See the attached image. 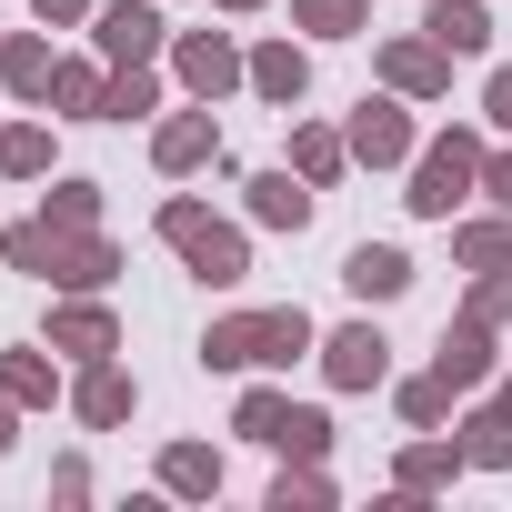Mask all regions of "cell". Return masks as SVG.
<instances>
[{"label":"cell","instance_id":"e0dca14e","mask_svg":"<svg viewBox=\"0 0 512 512\" xmlns=\"http://www.w3.org/2000/svg\"><path fill=\"white\" fill-rule=\"evenodd\" d=\"M151 482H161L171 502H221V482H231V462H221V442H161V462H151Z\"/></svg>","mask_w":512,"mask_h":512},{"label":"cell","instance_id":"d6a6232c","mask_svg":"<svg viewBox=\"0 0 512 512\" xmlns=\"http://www.w3.org/2000/svg\"><path fill=\"white\" fill-rule=\"evenodd\" d=\"M41 211H51L61 231H101V181H91V171H51Z\"/></svg>","mask_w":512,"mask_h":512},{"label":"cell","instance_id":"83f0119b","mask_svg":"<svg viewBox=\"0 0 512 512\" xmlns=\"http://www.w3.org/2000/svg\"><path fill=\"white\" fill-rule=\"evenodd\" d=\"M392 412H402V432H442V422L462 412V392H452L442 372H412V382H392Z\"/></svg>","mask_w":512,"mask_h":512},{"label":"cell","instance_id":"6da1fadb","mask_svg":"<svg viewBox=\"0 0 512 512\" xmlns=\"http://www.w3.org/2000/svg\"><path fill=\"white\" fill-rule=\"evenodd\" d=\"M151 231H161V251H181V272H191L201 292H241V282H251V231L221 221L201 191H171Z\"/></svg>","mask_w":512,"mask_h":512},{"label":"cell","instance_id":"3957f363","mask_svg":"<svg viewBox=\"0 0 512 512\" xmlns=\"http://www.w3.org/2000/svg\"><path fill=\"white\" fill-rule=\"evenodd\" d=\"M472 191H482V131H462V121H452V131H432V141L412 151L402 211H412V221H442V231H452Z\"/></svg>","mask_w":512,"mask_h":512},{"label":"cell","instance_id":"b9f144b4","mask_svg":"<svg viewBox=\"0 0 512 512\" xmlns=\"http://www.w3.org/2000/svg\"><path fill=\"white\" fill-rule=\"evenodd\" d=\"M492 402H502V412H512V372H492Z\"/></svg>","mask_w":512,"mask_h":512},{"label":"cell","instance_id":"484cf974","mask_svg":"<svg viewBox=\"0 0 512 512\" xmlns=\"http://www.w3.org/2000/svg\"><path fill=\"white\" fill-rule=\"evenodd\" d=\"M452 262L462 272H512V211H462L452 221Z\"/></svg>","mask_w":512,"mask_h":512},{"label":"cell","instance_id":"603a6c76","mask_svg":"<svg viewBox=\"0 0 512 512\" xmlns=\"http://www.w3.org/2000/svg\"><path fill=\"white\" fill-rule=\"evenodd\" d=\"M422 31H432L452 61H482V51H492V0H422Z\"/></svg>","mask_w":512,"mask_h":512},{"label":"cell","instance_id":"52a82bcc","mask_svg":"<svg viewBox=\"0 0 512 512\" xmlns=\"http://www.w3.org/2000/svg\"><path fill=\"white\" fill-rule=\"evenodd\" d=\"M91 51H101L111 71H141V61H161V51H171L161 0H101V11H91Z\"/></svg>","mask_w":512,"mask_h":512},{"label":"cell","instance_id":"8fae6325","mask_svg":"<svg viewBox=\"0 0 512 512\" xmlns=\"http://www.w3.org/2000/svg\"><path fill=\"white\" fill-rule=\"evenodd\" d=\"M131 412H141V382L121 372V352H111V362H81V372H71V422H81V432H121Z\"/></svg>","mask_w":512,"mask_h":512},{"label":"cell","instance_id":"7402d4cb","mask_svg":"<svg viewBox=\"0 0 512 512\" xmlns=\"http://www.w3.org/2000/svg\"><path fill=\"white\" fill-rule=\"evenodd\" d=\"M452 432H462V462H472V472H512V412H502V402L472 392V402L452 412Z\"/></svg>","mask_w":512,"mask_h":512},{"label":"cell","instance_id":"d4e9b609","mask_svg":"<svg viewBox=\"0 0 512 512\" xmlns=\"http://www.w3.org/2000/svg\"><path fill=\"white\" fill-rule=\"evenodd\" d=\"M292 171H302L312 191H332V181L352 171V131H332V121H302V111H292Z\"/></svg>","mask_w":512,"mask_h":512},{"label":"cell","instance_id":"5b68a950","mask_svg":"<svg viewBox=\"0 0 512 512\" xmlns=\"http://www.w3.org/2000/svg\"><path fill=\"white\" fill-rule=\"evenodd\" d=\"M342 131H352V161H362V171H412V151H422V131H412V101H402V91H362Z\"/></svg>","mask_w":512,"mask_h":512},{"label":"cell","instance_id":"ba28073f","mask_svg":"<svg viewBox=\"0 0 512 512\" xmlns=\"http://www.w3.org/2000/svg\"><path fill=\"white\" fill-rule=\"evenodd\" d=\"M372 71H382V91H402V101H452V51L412 21V31H392L382 51H372Z\"/></svg>","mask_w":512,"mask_h":512},{"label":"cell","instance_id":"d590c367","mask_svg":"<svg viewBox=\"0 0 512 512\" xmlns=\"http://www.w3.org/2000/svg\"><path fill=\"white\" fill-rule=\"evenodd\" d=\"M51 502H61V512H81V502H91V462H81V452H61V462H51Z\"/></svg>","mask_w":512,"mask_h":512},{"label":"cell","instance_id":"8d00e7d4","mask_svg":"<svg viewBox=\"0 0 512 512\" xmlns=\"http://www.w3.org/2000/svg\"><path fill=\"white\" fill-rule=\"evenodd\" d=\"M482 121L512 141V61H492V71H482Z\"/></svg>","mask_w":512,"mask_h":512},{"label":"cell","instance_id":"9c48e42d","mask_svg":"<svg viewBox=\"0 0 512 512\" xmlns=\"http://www.w3.org/2000/svg\"><path fill=\"white\" fill-rule=\"evenodd\" d=\"M151 171H161V181L221 171V121H211V101H191V111H161V121H151Z\"/></svg>","mask_w":512,"mask_h":512},{"label":"cell","instance_id":"74e56055","mask_svg":"<svg viewBox=\"0 0 512 512\" xmlns=\"http://www.w3.org/2000/svg\"><path fill=\"white\" fill-rule=\"evenodd\" d=\"M91 11H101V0H31L41 31H91Z\"/></svg>","mask_w":512,"mask_h":512},{"label":"cell","instance_id":"5bb4252c","mask_svg":"<svg viewBox=\"0 0 512 512\" xmlns=\"http://www.w3.org/2000/svg\"><path fill=\"white\" fill-rule=\"evenodd\" d=\"M342 292H352L362 312L402 302V292H412V251H402V241H352V251H342Z\"/></svg>","mask_w":512,"mask_h":512},{"label":"cell","instance_id":"7c38bea8","mask_svg":"<svg viewBox=\"0 0 512 512\" xmlns=\"http://www.w3.org/2000/svg\"><path fill=\"white\" fill-rule=\"evenodd\" d=\"M472 462H462V432H412L402 452H392V492L402 502H432V492H452Z\"/></svg>","mask_w":512,"mask_h":512},{"label":"cell","instance_id":"f546056e","mask_svg":"<svg viewBox=\"0 0 512 512\" xmlns=\"http://www.w3.org/2000/svg\"><path fill=\"white\" fill-rule=\"evenodd\" d=\"M292 31H312V41H372V0H292Z\"/></svg>","mask_w":512,"mask_h":512},{"label":"cell","instance_id":"d6986e66","mask_svg":"<svg viewBox=\"0 0 512 512\" xmlns=\"http://www.w3.org/2000/svg\"><path fill=\"white\" fill-rule=\"evenodd\" d=\"M51 71H61L51 31H0V91L11 101H51Z\"/></svg>","mask_w":512,"mask_h":512},{"label":"cell","instance_id":"7bdbcfd3","mask_svg":"<svg viewBox=\"0 0 512 512\" xmlns=\"http://www.w3.org/2000/svg\"><path fill=\"white\" fill-rule=\"evenodd\" d=\"M0 101H11V91H0Z\"/></svg>","mask_w":512,"mask_h":512},{"label":"cell","instance_id":"cb8c5ba5","mask_svg":"<svg viewBox=\"0 0 512 512\" xmlns=\"http://www.w3.org/2000/svg\"><path fill=\"white\" fill-rule=\"evenodd\" d=\"M111 282H121V241H111V231H71L51 292H111Z\"/></svg>","mask_w":512,"mask_h":512},{"label":"cell","instance_id":"ab89813d","mask_svg":"<svg viewBox=\"0 0 512 512\" xmlns=\"http://www.w3.org/2000/svg\"><path fill=\"white\" fill-rule=\"evenodd\" d=\"M11 442H21V402L0 392V462H11Z\"/></svg>","mask_w":512,"mask_h":512},{"label":"cell","instance_id":"7a4b0ae2","mask_svg":"<svg viewBox=\"0 0 512 512\" xmlns=\"http://www.w3.org/2000/svg\"><path fill=\"white\" fill-rule=\"evenodd\" d=\"M312 342H322V332H312V312H302V302H272V312H221V322L201 332V372H292Z\"/></svg>","mask_w":512,"mask_h":512},{"label":"cell","instance_id":"44dd1931","mask_svg":"<svg viewBox=\"0 0 512 512\" xmlns=\"http://www.w3.org/2000/svg\"><path fill=\"white\" fill-rule=\"evenodd\" d=\"M61 241H71V231H61L51 211H31V221H0V262H11L21 282H51V272H61Z\"/></svg>","mask_w":512,"mask_h":512},{"label":"cell","instance_id":"60d3db41","mask_svg":"<svg viewBox=\"0 0 512 512\" xmlns=\"http://www.w3.org/2000/svg\"><path fill=\"white\" fill-rule=\"evenodd\" d=\"M211 11H231V21H251V11H262V0H211Z\"/></svg>","mask_w":512,"mask_h":512},{"label":"cell","instance_id":"4316f807","mask_svg":"<svg viewBox=\"0 0 512 512\" xmlns=\"http://www.w3.org/2000/svg\"><path fill=\"white\" fill-rule=\"evenodd\" d=\"M101 91H111V61L91 51V61H61V71H51V101H41V111H51V121H101Z\"/></svg>","mask_w":512,"mask_h":512},{"label":"cell","instance_id":"4dcf8cb0","mask_svg":"<svg viewBox=\"0 0 512 512\" xmlns=\"http://www.w3.org/2000/svg\"><path fill=\"white\" fill-rule=\"evenodd\" d=\"M282 422H292V392H282V382H251V392L231 402V432H241V442H262V452L282 442Z\"/></svg>","mask_w":512,"mask_h":512},{"label":"cell","instance_id":"9a60e30c","mask_svg":"<svg viewBox=\"0 0 512 512\" xmlns=\"http://www.w3.org/2000/svg\"><path fill=\"white\" fill-rule=\"evenodd\" d=\"M251 101H272L282 121L312 101V51H302L292 31H282V41H251Z\"/></svg>","mask_w":512,"mask_h":512},{"label":"cell","instance_id":"f35d334b","mask_svg":"<svg viewBox=\"0 0 512 512\" xmlns=\"http://www.w3.org/2000/svg\"><path fill=\"white\" fill-rule=\"evenodd\" d=\"M482 201L512 211V151H482Z\"/></svg>","mask_w":512,"mask_h":512},{"label":"cell","instance_id":"836d02e7","mask_svg":"<svg viewBox=\"0 0 512 512\" xmlns=\"http://www.w3.org/2000/svg\"><path fill=\"white\" fill-rule=\"evenodd\" d=\"M332 442H342V432H332V412H322V402H292V422H282V442H272V452H282V462H332Z\"/></svg>","mask_w":512,"mask_h":512},{"label":"cell","instance_id":"277c9868","mask_svg":"<svg viewBox=\"0 0 512 512\" xmlns=\"http://www.w3.org/2000/svg\"><path fill=\"white\" fill-rule=\"evenodd\" d=\"M171 81L221 111L231 91H251V51H241L231 31H171Z\"/></svg>","mask_w":512,"mask_h":512},{"label":"cell","instance_id":"1f68e13d","mask_svg":"<svg viewBox=\"0 0 512 512\" xmlns=\"http://www.w3.org/2000/svg\"><path fill=\"white\" fill-rule=\"evenodd\" d=\"M101 121H161V71L141 61V71H111V91H101Z\"/></svg>","mask_w":512,"mask_h":512},{"label":"cell","instance_id":"2e32d148","mask_svg":"<svg viewBox=\"0 0 512 512\" xmlns=\"http://www.w3.org/2000/svg\"><path fill=\"white\" fill-rule=\"evenodd\" d=\"M262 231H312V211H322V191L292 171V161H272V171H251V201H241Z\"/></svg>","mask_w":512,"mask_h":512},{"label":"cell","instance_id":"f1b7e54d","mask_svg":"<svg viewBox=\"0 0 512 512\" xmlns=\"http://www.w3.org/2000/svg\"><path fill=\"white\" fill-rule=\"evenodd\" d=\"M262 502H272V512H332V502H342V482H332L322 462H282Z\"/></svg>","mask_w":512,"mask_h":512},{"label":"cell","instance_id":"ffe728a7","mask_svg":"<svg viewBox=\"0 0 512 512\" xmlns=\"http://www.w3.org/2000/svg\"><path fill=\"white\" fill-rule=\"evenodd\" d=\"M0 392H11L21 412H51L71 382H61V352L51 342H21V352H0Z\"/></svg>","mask_w":512,"mask_h":512},{"label":"cell","instance_id":"8992f818","mask_svg":"<svg viewBox=\"0 0 512 512\" xmlns=\"http://www.w3.org/2000/svg\"><path fill=\"white\" fill-rule=\"evenodd\" d=\"M312 362H322V382L332 392H382L392 382V332L362 312V322H332L322 342H312Z\"/></svg>","mask_w":512,"mask_h":512},{"label":"cell","instance_id":"e575fe53","mask_svg":"<svg viewBox=\"0 0 512 512\" xmlns=\"http://www.w3.org/2000/svg\"><path fill=\"white\" fill-rule=\"evenodd\" d=\"M462 312L502 332V322H512V272H472V292H462Z\"/></svg>","mask_w":512,"mask_h":512},{"label":"cell","instance_id":"4fadbf2b","mask_svg":"<svg viewBox=\"0 0 512 512\" xmlns=\"http://www.w3.org/2000/svg\"><path fill=\"white\" fill-rule=\"evenodd\" d=\"M432 372H442V382H452V392L472 402V392H482V382L502 372V352H492V322L452 312V322H442V342H432Z\"/></svg>","mask_w":512,"mask_h":512},{"label":"cell","instance_id":"30bf717a","mask_svg":"<svg viewBox=\"0 0 512 512\" xmlns=\"http://www.w3.org/2000/svg\"><path fill=\"white\" fill-rule=\"evenodd\" d=\"M41 342H51V352H61L71 372H81V362H111V352H121V312H111L101 292H61V302H51V332H41Z\"/></svg>","mask_w":512,"mask_h":512},{"label":"cell","instance_id":"ac0fdd59","mask_svg":"<svg viewBox=\"0 0 512 512\" xmlns=\"http://www.w3.org/2000/svg\"><path fill=\"white\" fill-rule=\"evenodd\" d=\"M61 171V141H51V121H31V111H0V181H51Z\"/></svg>","mask_w":512,"mask_h":512}]
</instances>
